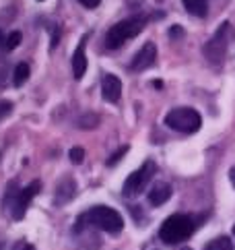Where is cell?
Listing matches in <instances>:
<instances>
[{"instance_id":"20","label":"cell","mask_w":235,"mask_h":250,"mask_svg":"<svg viewBox=\"0 0 235 250\" xmlns=\"http://www.w3.org/2000/svg\"><path fill=\"white\" fill-rule=\"evenodd\" d=\"M6 77H8V62L0 56V87L6 83Z\"/></svg>"},{"instance_id":"29","label":"cell","mask_w":235,"mask_h":250,"mask_svg":"<svg viewBox=\"0 0 235 250\" xmlns=\"http://www.w3.org/2000/svg\"><path fill=\"white\" fill-rule=\"evenodd\" d=\"M184 250H190V248H184Z\"/></svg>"},{"instance_id":"25","label":"cell","mask_w":235,"mask_h":250,"mask_svg":"<svg viewBox=\"0 0 235 250\" xmlns=\"http://www.w3.org/2000/svg\"><path fill=\"white\" fill-rule=\"evenodd\" d=\"M182 35H184V31L179 29V27H174V29L169 31V38H182Z\"/></svg>"},{"instance_id":"14","label":"cell","mask_w":235,"mask_h":250,"mask_svg":"<svg viewBox=\"0 0 235 250\" xmlns=\"http://www.w3.org/2000/svg\"><path fill=\"white\" fill-rule=\"evenodd\" d=\"M27 79H29V66H27L25 62H21V64H17V66H15L13 83H15V87H21V85H25Z\"/></svg>"},{"instance_id":"19","label":"cell","mask_w":235,"mask_h":250,"mask_svg":"<svg viewBox=\"0 0 235 250\" xmlns=\"http://www.w3.org/2000/svg\"><path fill=\"white\" fill-rule=\"evenodd\" d=\"M126 153H128V147H122V149H118L116 153H114L110 159H107V166H116V164H120V159H122Z\"/></svg>"},{"instance_id":"1","label":"cell","mask_w":235,"mask_h":250,"mask_svg":"<svg viewBox=\"0 0 235 250\" xmlns=\"http://www.w3.org/2000/svg\"><path fill=\"white\" fill-rule=\"evenodd\" d=\"M192 231H194V219L190 215H171L161 226L159 238L165 244H179L192 236Z\"/></svg>"},{"instance_id":"5","label":"cell","mask_w":235,"mask_h":250,"mask_svg":"<svg viewBox=\"0 0 235 250\" xmlns=\"http://www.w3.org/2000/svg\"><path fill=\"white\" fill-rule=\"evenodd\" d=\"M157 174V166L155 162H144L142 167H138L137 172H132L128 178H126L124 182V196H137L140 194L144 188H147V184L153 180V176Z\"/></svg>"},{"instance_id":"15","label":"cell","mask_w":235,"mask_h":250,"mask_svg":"<svg viewBox=\"0 0 235 250\" xmlns=\"http://www.w3.org/2000/svg\"><path fill=\"white\" fill-rule=\"evenodd\" d=\"M204 250H233V242L227 236H219V238L211 240V242L204 246Z\"/></svg>"},{"instance_id":"24","label":"cell","mask_w":235,"mask_h":250,"mask_svg":"<svg viewBox=\"0 0 235 250\" xmlns=\"http://www.w3.org/2000/svg\"><path fill=\"white\" fill-rule=\"evenodd\" d=\"M13 250H35L31 244H27V242H23V240H21V242H17L15 246H13Z\"/></svg>"},{"instance_id":"27","label":"cell","mask_w":235,"mask_h":250,"mask_svg":"<svg viewBox=\"0 0 235 250\" xmlns=\"http://www.w3.org/2000/svg\"><path fill=\"white\" fill-rule=\"evenodd\" d=\"M153 87H157V89H161V87H163V83H161V81H155V83H153Z\"/></svg>"},{"instance_id":"8","label":"cell","mask_w":235,"mask_h":250,"mask_svg":"<svg viewBox=\"0 0 235 250\" xmlns=\"http://www.w3.org/2000/svg\"><path fill=\"white\" fill-rule=\"evenodd\" d=\"M155 60H157V46L153 42H147L137 52V56L132 58L130 68L132 70H147V68H151L153 64H155Z\"/></svg>"},{"instance_id":"11","label":"cell","mask_w":235,"mask_h":250,"mask_svg":"<svg viewBox=\"0 0 235 250\" xmlns=\"http://www.w3.org/2000/svg\"><path fill=\"white\" fill-rule=\"evenodd\" d=\"M85 48H87V35L83 40H80V43L77 46V52L72 54V75H75V79L78 81V79L85 77V70H87V56H85Z\"/></svg>"},{"instance_id":"4","label":"cell","mask_w":235,"mask_h":250,"mask_svg":"<svg viewBox=\"0 0 235 250\" xmlns=\"http://www.w3.org/2000/svg\"><path fill=\"white\" fill-rule=\"evenodd\" d=\"M165 124L169 128H174L184 135H192L198 132L202 126V118L194 108H174L165 116Z\"/></svg>"},{"instance_id":"2","label":"cell","mask_w":235,"mask_h":250,"mask_svg":"<svg viewBox=\"0 0 235 250\" xmlns=\"http://www.w3.org/2000/svg\"><path fill=\"white\" fill-rule=\"evenodd\" d=\"M80 219L87 221L89 226H95L99 229L107 231V234H120L124 228V219L120 213L112 207H103V205H97V207L89 209Z\"/></svg>"},{"instance_id":"10","label":"cell","mask_w":235,"mask_h":250,"mask_svg":"<svg viewBox=\"0 0 235 250\" xmlns=\"http://www.w3.org/2000/svg\"><path fill=\"white\" fill-rule=\"evenodd\" d=\"M75 194H77V184L70 176H66L56 184V199H54V203L66 205V203H70L72 199H75Z\"/></svg>"},{"instance_id":"17","label":"cell","mask_w":235,"mask_h":250,"mask_svg":"<svg viewBox=\"0 0 235 250\" xmlns=\"http://www.w3.org/2000/svg\"><path fill=\"white\" fill-rule=\"evenodd\" d=\"M21 40H23V35H21L19 31H13V33L6 38V50H15V48L21 43Z\"/></svg>"},{"instance_id":"6","label":"cell","mask_w":235,"mask_h":250,"mask_svg":"<svg viewBox=\"0 0 235 250\" xmlns=\"http://www.w3.org/2000/svg\"><path fill=\"white\" fill-rule=\"evenodd\" d=\"M39 188H41L39 180L31 182L29 186H27V188H23V190H19V192H13L11 188H8V194H6V201H4V203L11 201V215H13L15 219H23V215H25L27 207H29L31 199L39 192Z\"/></svg>"},{"instance_id":"9","label":"cell","mask_w":235,"mask_h":250,"mask_svg":"<svg viewBox=\"0 0 235 250\" xmlns=\"http://www.w3.org/2000/svg\"><path fill=\"white\" fill-rule=\"evenodd\" d=\"M101 93H103L105 102L116 104L122 95V81L116 75H105L103 81H101Z\"/></svg>"},{"instance_id":"7","label":"cell","mask_w":235,"mask_h":250,"mask_svg":"<svg viewBox=\"0 0 235 250\" xmlns=\"http://www.w3.org/2000/svg\"><path fill=\"white\" fill-rule=\"evenodd\" d=\"M227 31H229V23L225 21L211 38V42H206V46H204V56H206V60H211L213 64H221L225 54H227V38H225Z\"/></svg>"},{"instance_id":"26","label":"cell","mask_w":235,"mask_h":250,"mask_svg":"<svg viewBox=\"0 0 235 250\" xmlns=\"http://www.w3.org/2000/svg\"><path fill=\"white\" fill-rule=\"evenodd\" d=\"M229 180H231L233 188H235V167H231V169H229Z\"/></svg>"},{"instance_id":"3","label":"cell","mask_w":235,"mask_h":250,"mask_svg":"<svg viewBox=\"0 0 235 250\" xmlns=\"http://www.w3.org/2000/svg\"><path fill=\"white\" fill-rule=\"evenodd\" d=\"M144 25H147V19H144V17H130V19L116 23L114 27H110V31L105 33V46L110 50L120 48L126 40L137 38V35L144 29Z\"/></svg>"},{"instance_id":"28","label":"cell","mask_w":235,"mask_h":250,"mask_svg":"<svg viewBox=\"0 0 235 250\" xmlns=\"http://www.w3.org/2000/svg\"><path fill=\"white\" fill-rule=\"evenodd\" d=\"M233 234H235V226H233Z\"/></svg>"},{"instance_id":"12","label":"cell","mask_w":235,"mask_h":250,"mask_svg":"<svg viewBox=\"0 0 235 250\" xmlns=\"http://www.w3.org/2000/svg\"><path fill=\"white\" fill-rule=\"evenodd\" d=\"M169 199H171V186L165 184V182L155 184L151 188V192H149V203L153 205V207H159V205L167 203Z\"/></svg>"},{"instance_id":"18","label":"cell","mask_w":235,"mask_h":250,"mask_svg":"<svg viewBox=\"0 0 235 250\" xmlns=\"http://www.w3.org/2000/svg\"><path fill=\"white\" fill-rule=\"evenodd\" d=\"M68 155H70V162H72V164H83V159H85V151L80 149V147H72Z\"/></svg>"},{"instance_id":"13","label":"cell","mask_w":235,"mask_h":250,"mask_svg":"<svg viewBox=\"0 0 235 250\" xmlns=\"http://www.w3.org/2000/svg\"><path fill=\"white\" fill-rule=\"evenodd\" d=\"M184 6L194 17H206V11H209V2L206 0H184Z\"/></svg>"},{"instance_id":"30","label":"cell","mask_w":235,"mask_h":250,"mask_svg":"<svg viewBox=\"0 0 235 250\" xmlns=\"http://www.w3.org/2000/svg\"><path fill=\"white\" fill-rule=\"evenodd\" d=\"M39 2H41V0H39Z\"/></svg>"},{"instance_id":"16","label":"cell","mask_w":235,"mask_h":250,"mask_svg":"<svg viewBox=\"0 0 235 250\" xmlns=\"http://www.w3.org/2000/svg\"><path fill=\"white\" fill-rule=\"evenodd\" d=\"M97 122H99V116L87 114V116H83V118L78 120V126H80V128H95Z\"/></svg>"},{"instance_id":"23","label":"cell","mask_w":235,"mask_h":250,"mask_svg":"<svg viewBox=\"0 0 235 250\" xmlns=\"http://www.w3.org/2000/svg\"><path fill=\"white\" fill-rule=\"evenodd\" d=\"M83 6H87V8H97L99 4H101V0H78Z\"/></svg>"},{"instance_id":"21","label":"cell","mask_w":235,"mask_h":250,"mask_svg":"<svg viewBox=\"0 0 235 250\" xmlns=\"http://www.w3.org/2000/svg\"><path fill=\"white\" fill-rule=\"evenodd\" d=\"M58 38H60V27H58V25H54V29H52V43H50L52 50L58 46Z\"/></svg>"},{"instance_id":"22","label":"cell","mask_w":235,"mask_h":250,"mask_svg":"<svg viewBox=\"0 0 235 250\" xmlns=\"http://www.w3.org/2000/svg\"><path fill=\"white\" fill-rule=\"evenodd\" d=\"M11 110H13V104L2 102V104H0V118H2V116H6V114H11Z\"/></svg>"}]
</instances>
